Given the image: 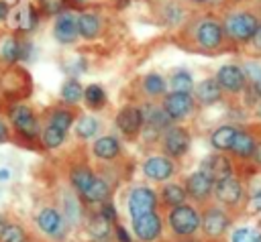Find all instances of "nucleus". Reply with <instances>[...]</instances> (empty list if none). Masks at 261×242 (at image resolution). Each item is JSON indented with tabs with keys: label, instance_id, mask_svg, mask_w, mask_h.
<instances>
[{
	"label": "nucleus",
	"instance_id": "46",
	"mask_svg": "<svg viewBox=\"0 0 261 242\" xmlns=\"http://www.w3.org/2000/svg\"><path fill=\"white\" fill-rule=\"evenodd\" d=\"M251 209H253V211H261V193H257V195L251 199Z\"/></svg>",
	"mask_w": 261,
	"mask_h": 242
},
{
	"label": "nucleus",
	"instance_id": "50",
	"mask_svg": "<svg viewBox=\"0 0 261 242\" xmlns=\"http://www.w3.org/2000/svg\"><path fill=\"white\" fill-rule=\"evenodd\" d=\"M257 116H259V118H261V104H259V106H257Z\"/></svg>",
	"mask_w": 261,
	"mask_h": 242
},
{
	"label": "nucleus",
	"instance_id": "51",
	"mask_svg": "<svg viewBox=\"0 0 261 242\" xmlns=\"http://www.w3.org/2000/svg\"><path fill=\"white\" fill-rule=\"evenodd\" d=\"M234 2H239V0H234Z\"/></svg>",
	"mask_w": 261,
	"mask_h": 242
},
{
	"label": "nucleus",
	"instance_id": "48",
	"mask_svg": "<svg viewBox=\"0 0 261 242\" xmlns=\"http://www.w3.org/2000/svg\"><path fill=\"white\" fill-rule=\"evenodd\" d=\"M10 177V171H6V169H0V179H8Z\"/></svg>",
	"mask_w": 261,
	"mask_h": 242
},
{
	"label": "nucleus",
	"instance_id": "34",
	"mask_svg": "<svg viewBox=\"0 0 261 242\" xmlns=\"http://www.w3.org/2000/svg\"><path fill=\"white\" fill-rule=\"evenodd\" d=\"M169 85H171V92H186V94H192L194 92V79L188 71H175L169 79Z\"/></svg>",
	"mask_w": 261,
	"mask_h": 242
},
{
	"label": "nucleus",
	"instance_id": "43",
	"mask_svg": "<svg viewBox=\"0 0 261 242\" xmlns=\"http://www.w3.org/2000/svg\"><path fill=\"white\" fill-rule=\"evenodd\" d=\"M8 136H10V132H8V124L0 118V144H2V142H6V140H8Z\"/></svg>",
	"mask_w": 261,
	"mask_h": 242
},
{
	"label": "nucleus",
	"instance_id": "11",
	"mask_svg": "<svg viewBox=\"0 0 261 242\" xmlns=\"http://www.w3.org/2000/svg\"><path fill=\"white\" fill-rule=\"evenodd\" d=\"M228 226H230V218L220 207H210L202 214L200 230L206 238H220L228 230Z\"/></svg>",
	"mask_w": 261,
	"mask_h": 242
},
{
	"label": "nucleus",
	"instance_id": "13",
	"mask_svg": "<svg viewBox=\"0 0 261 242\" xmlns=\"http://www.w3.org/2000/svg\"><path fill=\"white\" fill-rule=\"evenodd\" d=\"M161 228H163V222L157 216V211H151L133 220V232L141 242H155L161 236Z\"/></svg>",
	"mask_w": 261,
	"mask_h": 242
},
{
	"label": "nucleus",
	"instance_id": "33",
	"mask_svg": "<svg viewBox=\"0 0 261 242\" xmlns=\"http://www.w3.org/2000/svg\"><path fill=\"white\" fill-rule=\"evenodd\" d=\"M0 242H27V232L22 226L6 222L0 228Z\"/></svg>",
	"mask_w": 261,
	"mask_h": 242
},
{
	"label": "nucleus",
	"instance_id": "42",
	"mask_svg": "<svg viewBox=\"0 0 261 242\" xmlns=\"http://www.w3.org/2000/svg\"><path fill=\"white\" fill-rule=\"evenodd\" d=\"M114 236H116V240H118V242H130V238H128L126 230H124L120 224H116V226H114Z\"/></svg>",
	"mask_w": 261,
	"mask_h": 242
},
{
	"label": "nucleus",
	"instance_id": "38",
	"mask_svg": "<svg viewBox=\"0 0 261 242\" xmlns=\"http://www.w3.org/2000/svg\"><path fill=\"white\" fill-rule=\"evenodd\" d=\"M232 242H261V236L251 228H239L232 232Z\"/></svg>",
	"mask_w": 261,
	"mask_h": 242
},
{
	"label": "nucleus",
	"instance_id": "17",
	"mask_svg": "<svg viewBox=\"0 0 261 242\" xmlns=\"http://www.w3.org/2000/svg\"><path fill=\"white\" fill-rule=\"evenodd\" d=\"M214 195L220 203L234 207L243 197V185L234 177H226L222 181H214Z\"/></svg>",
	"mask_w": 261,
	"mask_h": 242
},
{
	"label": "nucleus",
	"instance_id": "5",
	"mask_svg": "<svg viewBox=\"0 0 261 242\" xmlns=\"http://www.w3.org/2000/svg\"><path fill=\"white\" fill-rule=\"evenodd\" d=\"M126 209L130 214V218H141L145 214H151L157 209V195L151 187L139 185L128 193V201H126Z\"/></svg>",
	"mask_w": 261,
	"mask_h": 242
},
{
	"label": "nucleus",
	"instance_id": "26",
	"mask_svg": "<svg viewBox=\"0 0 261 242\" xmlns=\"http://www.w3.org/2000/svg\"><path fill=\"white\" fill-rule=\"evenodd\" d=\"M20 59V41L12 35H6L0 39V61L6 65H12Z\"/></svg>",
	"mask_w": 261,
	"mask_h": 242
},
{
	"label": "nucleus",
	"instance_id": "32",
	"mask_svg": "<svg viewBox=\"0 0 261 242\" xmlns=\"http://www.w3.org/2000/svg\"><path fill=\"white\" fill-rule=\"evenodd\" d=\"M65 134H67V132H63L61 128H57V126H53V124H47V126L43 128V132H41L43 146H45V148H59V146L63 144V140H65Z\"/></svg>",
	"mask_w": 261,
	"mask_h": 242
},
{
	"label": "nucleus",
	"instance_id": "24",
	"mask_svg": "<svg viewBox=\"0 0 261 242\" xmlns=\"http://www.w3.org/2000/svg\"><path fill=\"white\" fill-rule=\"evenodd\" d=\"M80 195L88 203H104L108 199V195H110V187H108V183L104 179L94 177V181L88 185V189H84Z\"/></svg>",
	"mask_w": 261,
	"mask_h": 242
},
{
	"label": "nucleus",
	"instance_id": "9",
	"mask_svg": "<svg viewBox=\"0 0 261 242\" xmlns=\"http://www.w3.org/2000/svg\"><path fill=\"white\" fill-rule=\"evenodd\" d=\"M10 122H12L14 130L27 138H35L39 134V120H37L35 112L31 110V106H27V104H18L10 110Z\"/></svg>",
	"mask_w": 261,
	"mask_h": 242
},
{
	"label": "nucleus",
	"instance_id": "25",
	"mask_svg": "<svg viewBox=\"0 0 261 242\" xmlns=\"http://www.w3.org/2000/svg\"><path fill=\"white\" fill-rule=\"evenodd\" d=\"M255 144L257 140L253 138L251 132H245V130H239L234 140H232V146H230V153L239 159H251L253 150H255Z\"/></svg>",
	"mask_w": 261,
	"mask_h": 242
},
{
	"label": "nucleus",
	"instance_id": "27",
	"mask_svg": "<svg viewBox=\"0 0 261 242\" xmlns=\"http://www.w3.org/2000/svg\"><path fill=\"white\" fill-rule=\"evenodd\" d=\"M186 197H188V191H186V187L179 185V183H167V185H163V189H161V199H163V203H165L169 209L175 207V205L186 203Z\"/></svg>",
	"mask_w": 261,
	"mask_h": 242
},
{
	"label": "nucleus",
	"instance_id": "40",
	"mask_svg": "<svg viewBox=\"0 0 261 242\" xmlns=\"http://www.w3.org/2000/svg\"><path fill=\"white\" fill-rule=\"evenodd\" d=\"M249 43H251L255 53H261V22H259V26H257V31H255V35H253V39Z\"/></svg>",
	"mask_w": 261,
	"mask_h": 242
},
{
	"label": "nucleus",
	"instance_id": "37",
	"mask_svg": "<svg viewBox=\"0 0 261 242\" xmlns=\"http://www.w3.org/2000/svg\"><path fill=\"white\" fill-rule=\"evenodd\" d=\"M35 24H37V10H33L29 4H24L18 10V28L31 31V28H35Z\"/></svg>",
	"mask_w": 261,
	"mask_h": 242
},
{
	"label": "nucleus",
	"instance_id": "45",
	"mask_svg": "<svg viewBox=\"0 0 261 242\" xmlns=\"http://www.w3.org/2000/svg\"><path fill=\"white\" fill-rule=\"evenodd\" d=\"M251 159L261 167V142H257L255 144V150H253V155H251Z\"/></svg>",
	"mask_w": 261,
	"mask_h": 242
},
{
	"label": "nucleus",
	"instance_id": "10",
	"mask_svg": "<svg viewBox=\"0 0 261 242\" xmlns=\"http://www.w3.org/2000/svg\"><path fill=\"white\" fill-rule=\"evenodd\" d=\"M173 173H175V167H173L171 157H167V155H151L143 163V175L151 181L163 183V181L171 179Z\"/></svg>",
	"mask_w": 261,
	"mask_h": 242
},
{
	"label": "nucleus",
	"instance_id": "2",
	"mask_svg": "<svg viewBox=\"0 0 261 242\" xmlns=\"http://www.w3.org/2000/svg\"><path fill=\"white\" fill-rule=\"evenodd\" d=\"M224 39H226V35H224L222 20H218L214 16H206V18L198 20V24L194 28V43L202 51H218L222 47Z\"/></svg>",
	"mask_w": 261,
	"mask_h": 242
},
{
	"label": "nucleus",
	"instance_id": "47",
	"mask_svg": "<svg viewBox=\"0 0 261 242\" xmlns=\"http://www.w3.org/2000/svg\"><path fill=\"white\" fill-rule=\"evenodd\" d=\"M253 92H255V96H257V98H261V73L253 79Z\"/></svg>",
	"mask_w": 261,
	"mask_h": 242
},
{
	"label": "nucleus",
	"instance_id": "31",
	"mask_svg": "<svg viewBox=\"0 0 261 242\" xmlns=\"http://www.w3.org/2000/svg\"><path fill=\"white\" fill-rule=\"evenodd\" d=\"M84 98V87L77 79H65L63 85H61V100L65 104H77L80 100Z\"/></svg>",
	"mask_w": 261,
	"mask_h": 242
},
{
	"label": "nucleus",
	"instance_id": "6",
	"mask_svg": "<svg viewBox=\"0 0 261 242\" xmlns=\"http://www.w3.org/2000/svg\"><path fill=\"white\" fill-rule=\"evenodd\" d=\"M37 226H39V230L43 232V234H47V236H51V238H55V240H61L65 234H67V220L61 216V211L59 209H55V207H43V209H39V214H37Z\"/></svg>",
	"mask_w": 261,
	"mask_h": 242
},
{
	"label": "nucleus",
	"instance_id": "35",
	"mask_svg": "<svg viewBox=\"0 0 261 242\" xmlns=\"http://www.w3.org/2000/svg\"><path fill=\"white\" fill-rule=\"evenodd\" d=\"M110 230H112V226H110V220H106L102 214L94 216V218H92V222L88 224V232H90L94 238H100V240L108 238Z\"/></svg>",
	"mask_w": 261,
	"mask_h": 242
},
{
	"label": "nucleus",
	"instance_id": "28",
	"mask_svg": "<svg viewBox=\"0 0 261 242\" xmlns=\"http://www.w3.org/2000/svg\"><path fill=\"white\" fill-rule=\"evenodd\" d=\"M94 173H92V169L90 167H86V165H75L71 171H69V183H71V187L77 191V193H82L84 189H88V185L94 181Z\"/></svg>",
	"mask_w": 261,
	"mask_h": 242
},
{
	"label": "nucleus",
	"instance_id": "19",
	"mask_svg": "<svg viewBox=\"0 0 261 242\" xmlns=\"http://www.w3.org/2000/svg\"><path fill=\"white\" fill-rule=\"evenodd\" d=\"M102 28H104V22L96 12H82L77 16V33L82 39L94 41L102 35Z\"/></svg>",
	"mask_w": 261,
	"mask_h": 242
},
{
	"label": "nucleus",
	"instance_id": "18",
	"mask_svg": "<svg viewBox=\"0 0 261 242\" xmlns=\"http://www.w3.org/2000/svg\"><path fill=\"white\" fill-rule=\"evenodd\" d=\"M214 181H222L226 177H232V163L228 161V157H224L220 150L216 155H210L206 161H204V167H202Z\"/></svg>",
	"mask_w": 261,
	"mask_h": 242
},
{
	"label": "nucleus",
	"instance_id": "14",
	"mask_svg": "<svg viewBox=\"0 0 261 242\" xmlns=\"http://www.w3.org/2000/svg\"><path fill=\"white\" fill-rule=\"evenodd\" d=\"M186 191L192 199L196 201H204L206 197H210V193L214 191V179L204 171V169H198L194 171L188 179H186Z\"/></svg>",
	"mask_w": 261,
	"mask_h": 242
},
{
	"label": "nucleus",
	"instance_id": "12",
	"mask_svg": "<svg viewBox=\"0 0 261 242\" xmlns=\"http://www.w3.org/2000/svg\"><path fill=\"white\" fill-rule=\"evenodd\" d=\"M116 128L124 134V136H137L145 124L143 120V110L139 106H122L116 114Z\"/></svg>",
	"mask_w": 261,
	"mask_h": 242
},
{
	"label": "nucleus",
	"instance_id": "30",
	"mask_svg": "<svg viewBox=\"0 0 261 242\" xmlns=\"http://www.w3.org/2000/svg\"><path fill=\"white\" fill-rule=\"evenodd\" d=\"M98 128H100V120L94 118V116H90V114L80 116L77 122H75V134H77V138H82V140L94 138L96 132H98Z\"/></svg>",
	"mask_w": 261,
	"mask_h": 242
},
{
	"label": "nucleus",
	"instance_id": "44",
	"mask_svg": "<svg viewBox=\"0 0 261 242\" xmlns=\"http://www.w3.org/2000/svg\"><path fill=\"white\" fill-rule=\"evenodd\" d=\"M8 14H10V6H8V2L0 0V20H6Z\"/></svg>",
	"mask_w": 261,
	"mask_h": 242
},
{
	"label": "nucleus",
	"instance_id": "1",
	"mask_svg": "<svg viewBox=\"0 0 261 242\" xmlns=\"http://www.w3.org/2000/svg\"><path fill=\"white\" fill-rule=\"evenodd\" d=\"M259 22L261 20L251 10H234V12H230V14H226L222 18V26H224L226 39L237 43V45L249 43L253 39L255 31H257Z\"/></svg>",
	"mask_w": 261,
	"mask_h": 242
},
{
	"label": "nucleus",
	"instance_id": "21",
	"mask_svg": "<svg viewBox=\"0 0 261 242\" xmlns=\"http://www.w3.org/2000/svg\"><path fill=\"white\" fill-rule=\"evenodd\" d=\"M143 120H145V126H151L159 132H165L173 124V120L167 116L163 106H157V104H149L143 108Z\"/></svg>",
	"mask_w": 261,
	"mask_h": 242
},
{
	"label": "nucleus",
	"instance_id": "23",
	"mask_svg": "<svg viewBox=\"0 0 261 242\" xmlns=\"http://www.w3.org/2000/svg\"><path fill=\"white\" fill-rule=\"evenodd\" d=\"M237 132H239V130H237L232 124H222V126H218V128L210 134V144H212L216 150H220V153L230 150Z\"/></svg>",
	"mask_w": 261,
	"mask_h": 242
},
{
	"label": "nucleus",
	"instance_id": "16",
	"mask_svg": "<svg viewBox=\"0 0 261 242\" xmlns=\"http://www.w3.org/2000/svg\"><path fill=\"white\" fill-rule=\"evenodd\" d=\"M222 94H224V92H222V87L218 85L216 77H206V79L198 81V83L194 85V92H192L196 104H200V106L218 104V102L222 100Z\"/></svg>",
	"mask_w": 261,
	"mask_h": 242
},
{
	"label": "nucleus",
	"instance_id": "4",
	"mask_svg": "<svg viewBox=\"0 0 261 242\" xmlns=\"http://www.w3.org/2000/svg\"><path fill=\"white\" fill-rule=\"evenodd\" d=\"M161 106L173 122H179L194 112L196 100L192 94H186V92H167L161 98Z\"/></svg>",
	"mask_w": 261,
	"mask_h": 242
},
{
	"label": "nucleus",
	"instance_id": "3",
	"mask_svg": "<svg viewBox=\"0 0 261 242\" xmlns=\"http://www.w3.org/2000/svg\"><path fill=\"white\" fill-rule=\"evenodd\" d=\"M167 224H169V228L175 236H192L200 230L202 214L196 207H192L188 203H181V205H175V207L169 209Z\"/></svg>",
	"mask_w": 261,
	"mask_h": 242
},
{
	"label": "nucleus",
	"instance_id": "39",
	"mask_svg": "<svg viewBox=\"0 0 261 242\" xmlns=\"http://www.w3.org/2000/svg\"><path fill=\"white\" fill-rule=\"evenodd\" d=\"M61 6H63V0H41V8H43L45 12H51V14L63 12Z\"/></svg>",
	"mask_w": 261,
	"mask_h": 242
},
{
	"label": "nucleus",
	"instance_id": "7",
	"mask_svg": "<svg viewBox=\"0 0 261 242\" xmlns=\"http://www.w3.org/2000/svg\"><path fill=\"white\" fill-rule=\"evenodd\" d=\"M190 132L184 128V126H169L163 136H161V144H163V150L167 157H184L190 148Z\"/></svg>",
	"mask_w": 261,
	"mask_h": 242
},
{
	"label": "nucleus",
	"instance_id": "8",
	"mask_svg": "<svg viewBox=\"0 0 261 242\" xmlns=\"http://www.w3.org/2000/svg\"><path fill=\"white\" fill-rule=\"evenodd\" d=\"M216 81H218V85L222 87L224 94L237 96L247 87V73L239 65L226 63L216 71Z\"/></svg>",
	"mask_w": 261,
	"mask_h": 242
},
{
	"label": "nucleus",
	"instance_id": "49",
	"mask_svg": "<svg viewBox=\"0 0 261 242\" xmlns=\"http://www.w3.org/2000/svg\"><path fill=\"white\" fill-rule=\"evenodd\" d=\"M186 2H190V4H206L208 0H186Z\"/></svg>",
	"mask_w": 261,
	"mask_h": 242
},
{
	"label": "nucleus",
	"instance_id": "15",
	"mask_svg": "<svg viewBox=\"0 0 261 242\" xmlns=\"http://www.w3.org/2000/svg\"><path fill=\"white\" fill-rule=\"evenodd\" d=\"M53 37L61 45H71L80 37L77 33V16L71 12H59L53 22Z\"/></svg>",
	"mask_w": 261,
	"mask_h": 242
},
{
	"label": "nucleus",
	"instance_id": "29",
	"mask_svg": "<svg viewBox=\"0 0 261 242\" xmlns=\"http://www.w3.org/2000/svg\"><path fill=\"white\" fill-rule=\"evenodd\" d=\"M84 102L90 110H102V106L106 104V92L102 85L98 83H90L84 87Z\"/></svg>",
	"mask_w": 261,
	"mask_h": 242
},
{
	"label": "nucleus",
	"instance_id": "36",
	"mask_svg": "<svg viewBox=\"0 0 261 242\" xmlns=\"http://www.w3.org/2000/svg\"><path fill=\"white\" fill-rule=\"evenodd\" d=\"M47 124H53V126L61 128L63 132H67V130L73 126V114H71L69 110H53Z\"/></svg>",
	"mask_w": 261,
	"mask_h": 242
},
{
	"label": "nucleus",
	"instance_id": "20",
	"mask_svg": "<svg viewBox=\"0 0 261 242\" xmlns=\"http://www.w3.org/2000/svg\"><path fill=\"white\" fill-rule=\"evenodd\" d=\"M92 153L100 161H114L120 155V142L116 136H110V134L98 136L92 144Z\"/></svg>",
	"mask_w": 261,
	"mask_h": 242
},
{
	"label": "nucleus",
	"instance_id": "41",
	"mask_svg": "<svg viewBox=\"0 0 261 242\" xmlns=\"http://www.w3.org/2000/svg\"><path fill=\"white\" fill-rule=\"evenodd\" d=\"M100 214H102L106 220H110V222H116V209H114L110 203H106V201H104V205H102V211H100Z\"/></svg>",
	"mask_w": 261,
	"mask_h": 242
},
{
	"label": "nucleus",
	"instance_id": "22",
	"mask_svg": "<svg viewBox=\"0 0 261 242\" xmlns=\"http://www.w3.org/2000/svg\"><path fill=\"white\" fill-rule=\"evenodd\" d=\"M141 89H143L145 96H149L153 100H159L167 94V81L159 73H147L141 79Z\"/></svg>",
	"mask_w": 261,
	"mask_h": 242
}]
</instances>
